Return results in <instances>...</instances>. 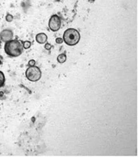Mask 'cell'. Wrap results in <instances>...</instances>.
Instances as JSON below:
<instances>
[{
	"label": "cell",
	"mask_w": 138,
	"mask_h": 157,
	"mask_svg": "<svg viewBox=\"0 0 138 157\" xmlns=\"http://www.w3.org/2000/svg\"><path fill=\"white\" fill-rule=\"evenodd\" d=\"M5 83V76L2 72L0 71V87H3Z\"/></svg>",
	"instance_id": "ba28073f"
},
{
	"label": "cell",
	"mask_w": 138,
	"mask_h": 157,
	"mask_svg": "<svg viewBox=\"0 0 138 157\" xmlns=\"http://www.w3.org/2000/svg\"><path fill=\"white\" fill-rule=\"evenodd\" d=\"M61 25H62V21L60 17L57 15H53L51 17L48 22V26L51 30L53 32H56L60 29Z\"/></svg>",
	"instance_id": "277c9868"
},
{
	"label": "cell",
	"mask_w": 138,
	"mask_h": 157,
	"mask_svg": "<svg viewBox=\"0 0 138 157\" xmlns=\"http://www.w3.org/2000/svg\"><path fill=\"white\" fill-rule=\"evenodd\" d=\"M28 66H35V60H31L28 62Z\"/></svg>",
	"instance_id": "4fadbf2b"
},
{
	"label": "cell",
	"mask_w": 138,
	"mask_h": 157,
	"mask_svg": "<svg viewBox=\"0 0 138 157\" xmlns=\"http://www.w3.org/2000/svg\"><path fill=\"white\" fill-rule=\"evenodd\" d=\"M35 40L39 44H45L48 40V37L44 33H39L35 37Z\"/></svg>",
	"instance_id": "8992f818"
},
{
	"label": "cell",
	"mask_w": 138,
	"mask_h": 157,
	"mask_svg": "<svg viewBox=\"0 0 138 157\" xmlns=\"http://www.w3.org/2000/svg\"><path fill=\"white\" fill-rule=\"evenodd\" d=\"M23 44L20 41L17 40H12L6 42L4 51L8 56L17 58L21 56L23 52Z\"/></svg>",
	"instance_id": "6da1fadb"
},
{
	"label": "cell",
	"mask_w": 138,
	"mask_h": 157,
	"mask_svg": "<svg viewBox=\"0 0 138 157\" xmlns=\"http://www.w3.org/2000/svg\"><path fill=\"white\" fill-rule=\"evenodd\" d=\"M57 60H58V62L59 63H64L65 62H66V56L64 54H60L59 56H58V58H57Z\"/></svg>",
	"instance_id": "52a82bcc"
},
{
	"label": "cell",
	"mask_w": 138,
	"mask_h": 157,
	"mask_svg": "<svg viewBox=\"0 0 138 157\" xmlns=\"http://www.w3.org/2000/svg\"><path fill=\"white\" fill-rule=\"evenodd\" d=\"M52 47H53V46L50 44V43H48V42L45 43V45H44L45 49L49 51V50H51V49H52Z\"/></svg>",
	"instance_id": "8fae6325"
},
{
	"label": "cell",
	"mask_w": 138,
	"mask_h": 157,
	"mask_svg": "<svg viewBox=\"0 0 138 157\" xmlns=\"http://www.w3.org/2000/svg\"><path fill=\"white\" fill-rule=\"evenodd\" d=\"M31 46V42L29 41H25L23 43V47L25 49H28Z\"/></svg>",
	"instance_id": "9c48e42d"
},
{
	"label": "cell",
	"mask_w": 138,
	"mask_h": 157,
	"mask_svg": "<svg viewBox=\"0 0 138 157\" xmlns=\"http://www.w3.org/2000/svg\"><path fill=\"white\" fill-rule=\"evenodd\" d=\"M80 34L76 29L70 28L65 31L63 35L64 42L68 46H75L80 40Z\"/></svg>",
	"instance_id": "7a4b0ae2"
},
{
	"label": "cell",
	"mask_w": 138,
	"mask_h": 157,
	"mask_svg": "<svg viewBox=\"0 0 138 157\" xmlns=\"http://www.w3.org/2000/svg\"><path fill=\"white\" fill-rule=\"evenodd\" d=\"M0 38L4 42H7L11 41L13 38V31L9 29H5L1 31L0 33Z\"/></svg>",
	"instance_id": "5b68a950"
},
{
	"label": "cell",
	"mask_w": 138,
	"mask_h": 157,
	"mask_svg": "<svg viewBox=\"0 0 138 157\" xmlns=\"http://www.w3.org/2000/svg\"><path fill=\"white\" fill-rule=\"evenodd\" d=\"M55 42H56L57 44H62L63 42H64V40H63V38H58L56 39V40H55Z\"/></svg>",
	"instance_id": "7c38bea8"
},
{
	"label": "cell",
	"mask_w": 138,
	"mask_h": 157,
	"mask_svg": "<svg viewBox=\"0 0 138 157\" xmlns=\"http://www.w3.org/2000/svg\"><path fill=\"white\" fill-rule=\"evenodd\" d=\"M26 77L29 81L37 82L40 80L41 77V71L37 66H29L26 71Z\"/></svg>",
	"instance_id": "3957f363"
},
{
	"label": "cell",
	"mask_w": 138,
	"mask_h": 157,
	"mask_svg": "<svg viewBox=\"0 0 138 157\" xmlns=\"http://www.w3.org/2000/svg\"><path fill=\"white\" fill-rule=\"evenodd\" d=\"M6 20L8 22H11L13 20V16L11 14H8L6 17Z\"/></svg>",
	"instance_id": "30bf717a"
}]
</instances>
